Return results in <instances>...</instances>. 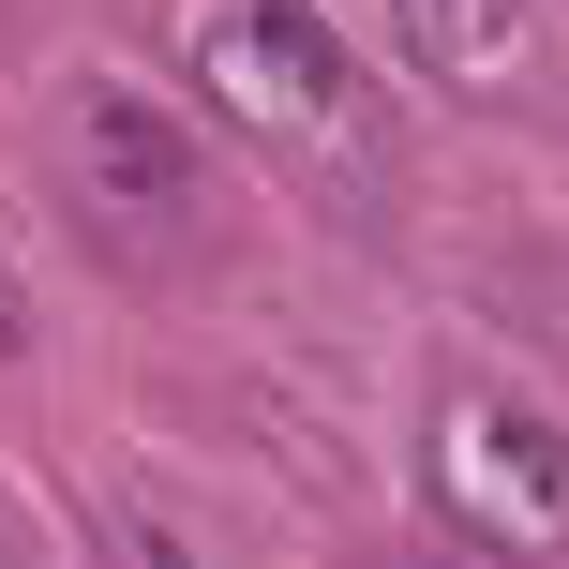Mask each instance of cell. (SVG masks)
<instances>
[{"mask_svg": "<svg viewBox=\"0 0 569 569\" xmlns=\"http://www.w3.org/2000/svg\"><path fill=\"white\" fill-rule=\"evenodd\" d=\"M435 510L480 555H569V435L510 390H465L435 420Z\"/></svg>", "mask_w": 569, "mask_h": 569, "instance_id": "3957f363", "label": "cell"}, {"mask_svg": "<svg viewBox=\"0 0 569 569\" xmlns=\"http://www.w3.org/2000/svg\"><path fill=\"white\" fill-rule=\"evenodd\" d=\"M375 30H390V60H420L435 90H495V76H525V46H540L525 0H375Z\"/></svg>", "mask_w": 569, "mask_h": 569, "instance_id": "277c9868", "label": "cell"}, {"mask_svg": "<svg viewBox=\"0 0 569 569\" xmlns=\"http://www.w3.org/2000/svg\"><path fill=\"white\" fill-rule=\"evenodd\" d=\"M106 555L120 569H210V525L180 510L166 480H106Z\"/></svg>", "mask_w": 569, "mask_h": 569, "instance_id": "5b68a950", "label": "cell"}, {"mask_svg": "<svg viewBox=\"0 0 569 569\" xmlns=\"http://www.w3.org/2000/svg\"><path fill=\"white\" fill-rule=\"evenodd\" d=\"M180 76L226 136H256L300 180H390V90L345 60L315 0H180Z\"/></svg>", "mask_w": 569, "mask_h": 569, "instance_id": "6da1fadb", "label": "cell"}, {"mask_svg": "<svg viewBox=\"0 0 569 569\" xmlns=\"http://www.w3.org/2000/svg\"><path fill=\"white\" fill-rule=\"evenodd\" d=\"M46 166H60V196H76V226L106 240V256H196L210 210H226L196 106H180V90L106 76V60H76V76H60V106H46Z\"/></svg>", "mask_w": 569, "mask_h": 569, "instance_id": "7a4b0ae2", "label": "cell"}, {"mask_svg": "<svg viewBox=\"0 0 569 569\" xmlns=\"http://www.w3.org/2000/svg\"><path fill=\"white\" fill-rule=\"evenodd\" d=\"M16 345H30V300H16V270H0V360H16Z\"/></svg>", "mask_w": 569, "mask_h": 569, "instance_id": "8992f818", "label": "cell"}]
</instances>
